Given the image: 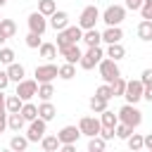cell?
<instances>
[{"label": "cell", "instance_id": "obj_36", "mask_svg": "<svg viewBox=\"0 0 152 152\" xmlns=\"http://www.w3.org/2000/svg\"><path fill=\"white\" fill-rule=\"evenodd\" d=\"M38 12H43L45 17H50L52 12H57V2L55 0H38Z\"/></svg>", "mask_w": 152, "mask_h": 152}, {"label": "cell", "instance_id": "obj_52", "mask_svg": "<svg viewBox=\"0 0 152 152\" xmlns=\"http://www.w3.org/2000/svg\"><path fill=\"white\" fill-rule=\"evenodd\" d=\"M0 19H2V14H0Z\"/></svg>", "mask_w": 152, "mask_h": 152}, {"label": "cell", "instance_id": "obj_51", "mask_svg": "<svg viewBox=\"0 0 152 152\" xmlns=\"http://www.w3.org/2000/svg\"><path fill=\"white\" fill-rule=\"evenodd\" d=\"M5 5H7V0H0V7H5Z\"/></svg>", "mask_w": 152, "mask_h": 152}, {"label": "cell", "instance_id": "obj_6", "mask_svg": "<svg viewBox=\"0 0 152 152\" xmlns=\"http://www.w3.org/2000/svg\"><path fill=\"white\" fill-rule=\"evenodd\" d=\"M102 19V12L95 7V5H86L81 10V17H78V26L86 31V28H95V24Z\"/></svg>", "mask_w": 152, "mask_h": 152}, {"label": "cell", "instance_id": "obj_42", "mask_svg": "<svg viewBox=\"0 0 152 152\" xmlns=\"http://www.w3.org/2000/svg\"><path fill=\"white\" fill-rule=\"evenodd\" d=\"M10 83H12V81H10V74H7V69H0V90H5Z\"/></svg>", "mask_w": 152, "mask_h": 152}, {"label": "cell", "instance_id": "obj_34", "mask_svg": "<svg viewBox=\"0 0 152 152\" xmlns=\"http://www.w3.org/2000/svg\"><path fill=\"white\" fill-rule=\"evenodd\" d=\"M52 95H55L52 83H38V97L40 100H52Z\"/></svg>", "mask_w": 152, "mask_h": 152}, {"label": "cell", "instance_id": "obj_38", "mask_svg": "<svg viewBox=\"0 0 152 152\" xmlns=\"http://www.w3.org/2000/svg\"><path fill=\"white\" fill-rule=\"evenodd\" d=\"M40 43H43V36H40V33H33V31L26 33V45H28L31 50H38Z\"/></svg>", "mask_w": 152, "mask_h": 152}, {"label": "cell", "instance_id": "obj_31", "mask_svg": "<svg viewBox=\"0 0 152 152\" xmlns=\"http://www.w3.org/2000/svg\"><path fill=\"white\" fill-rule=\"evenodd\" d=\"M74 76H76V64L64 62V64L59 66V78H62V81H71Z\"/></svg>", "mask_w": 152, "mask_h": 152}, {"label": "cell", "instance_id": "obj_29", "mask_svg": "<svg viewBox=\"0 0 152 152\" xmlns=\"http://www.w3.org/2000/svg\"><path fill=\"white\" fill-rule=\"evenodd\" d=\"M21 116H24L26 121H33V119H38V107H36L31 100H26V102H24V107H21Z\"/></svg>", "mask_w": 152, "mask_h": 152}, {"label": "cell", "instance_id": "obj_50", "mask_svg": "<svg viewBox=\"0 0 152 152\" xmlns=\"http://www.w3.org/2000/svg\"><path fill=\"white\" fill-rule=\"evenodd\" d=\"M5 40H7V36H5V33H2V28H0V48L5 45Z\"/></svg>", "mask_w": 152, "mask_h": 152}, {"label": "cell", "instance_id": "obj_27", "mask_svg": "<svg viewBox=\"0 0 152 152\" xmlns=\"http://www.w3.org/2000/svg\"><path fill=\"white\" fill-rule=\"evenodd\" d=\"M100 121H102L104 128H116V124H119V114H114L112 109H104V112L100 114Z\"/></svg>", "mask_w": 152, "mask_h": 152}, {"label": "cell", "instance_id": "obj_32", "mask_svg": "<svg viewBox=\"0 0 152 152\" xmlns=\"http://www.w3.org/2000/svg\"><path fill=\"white\" fill-rule=\"evenodd\" d=\"M5 107H7V112H21V107H24V100L14 93V95H7V102H5Z\"/></svg>", "mask_w": 152, "mask_h": 152}, {"label": "cell", "instance_id": "obj_15", "mask_svg": "<svg viewBox=\"0 0 152 152\" xmlns=\"http://www.w3.org/2000/svg\"><path fill=\"white\" fill-rule=\"evenodd\" d=\"M26 124H28V121L21 116V112H7V128H10L12 133H21Z\"/></svg>", "mask_w": 152, "mask_h": 152}, {"label": "cell", "instance_id": "obj_10", "mask_svg": "<svg viewBox=\"0 0 152 152\" xmlns=\"http://www.w3.org/2000/svg\"><path fill=\"white\" fill-rule=\"evenodd\" d=\"M17 95L26 102V100H33L38 95V81L36 78H21L17 83Z\"/></svg>", "mask_w": 152, "mask_h": 152}, {"label": "cell", "instance_id": "obj_16", "mask_svg": "<svg viewBox=\"0 0 152 152\" xmlns=\"http://www.w3.org/2000/svg\"><path fill=\"white\" fill-rule=\"evenodd\" d=\"M48 21H50V26H52L55 31H62V28L69 26V14H66L64 10H57V12H52V14L48 17Z\"/></svg>", "mask_w": 152, "mask_h": 152}, {"label": "cell", "instance_id": "obj_3", "mask_svg": "<svg viewBox=\"0 0 152 152\" xmlns=\"http://www.w3.org/2000/svg\"><path fill=\"white\" fill-rule=\"evenodd\" d=\"M83 40V28L76 24V26H66L62 31H57V48H66V45H74Z\"/></svg>", "mask_w": 152, "mask_h": 152}, {"label": "cell", "instance_id": "obj_14", "mask_svg": "<svg viewBox=\"0 0 152 152\" xmlns=\"http://www.w3.org/2000/svg\"><path fill=\"white\" fill-rule=\"evenodd\" d=\"M59 55L64 57V62H71V64H78L81 57H83V50L78 48V43L74 45H66V48H59Z\"/></svg>", "mask_w": 152, "mask_h": 152}, {"label": "cell", "instance_id": "obj_44", "mask_svg": "<svg viewBox=\"0 0 152 152\" xmlns=\"http://www.w3.org/2000/svg\"><path fill=\"white\" fill-rule=\"evenodd\" d=\"M140 81H142L145 86H150V83H152V69H142V74H140Z\"/></svg>", "mask_w": 152, "mask_h": 152}, {"label": "cell", "instance_id": "obj_46", "mask_svg": "<svg viewBox=\"0 0 152 152\" xmlns=\"http://www.w3.org/2000/svg\"><path fill=\"white\" fill-rule=\"evenodd\" d=\"M142 100L152 102V83H150V86H145V90H142Z\"/></svg>", "mask_w": 152, "mask_h": 152}, {"label": "cell", "instance_id": "obj_18", "mask_svg": "<svg viewBox=\"0 0 152 152\" xmlns=\"http://www.w3.org/2000/svg\"><path fill=\"white\" fill-rule=\"evenodd\" d=\"M38 116L45 119V121H52V119L57 116V107L52 104V100H40V104H38Z\"/></svg>", "mask_w": 152, "mask_h": 152}, {"label": "cell", "instance_id": "obj_41", "mask_svg": "<svg viewBox=\"0 0 152 152\" xmlns=\"http://www.w3.org/2000/svg\"><path fill=\"white\" fill-rule=\"evenodd\" d=\"M140 17L142 19H152V0H142V5H140Z\"/></svg>", "mask_w": 152, "mask_h": 152}, {"label": "cell", "instance_id": "obj_25", "mask_svg": "<svg viewBox=\"0 0 152 152\" xmlns=\"http://www.w3.org/2000/svg\"><path fill=\"white\" fill-rule=\"evenodd\" d=\"M40 147H43L45 152H57V150L62 147V142H59V138H57V135H43Z\"/></svg>", "mask_w": 152, "mask_h": 152}, {"label": "cell", "instance_id": "obj_43", "mask_svg": "<svg viewBox=\"0 0 152 152\" xmlns=\"http://www.w3.org/2000/svg\"><path fill=\"white\" fill-rule=\"evenodd\" d=\"M100 135H102V138H104V140L109 142V140H114V138H116V131H114V128H104V126H102Z\"/></svg>", "mask_w": 152, "mask_h": 152}, {"label": "cell", "instance_id": "obj_33", "mask_svg": "<svg viewBox=\"0 0 152 152\" xmlns=\"http://www.w3.org/2000/svg\"><path fill=\"white\" fill-rule=\"evenodd\" d=\"M126 78L124 76H119V78H114L112 81V93H114V97H124V93H126Z\"/></svg>", "mask_w": 152, "mask_h": 152}, {"label": "cell", "instance_id": "obj_22", "mask_svg": "<svg viewBox=\"0 0 152 152\" xmlns=\"http://www.w3.org/2000/svg\"><path fill=\"white\" fill-rule=\"evenodd\" d=\"M138 38L142 43H150L152 40V19H142L138 24Z\"/></svg>", "mask_w": 152, "mask_h": 152}, {"label": "cell", "instance_id": "obj_24", "mask_svg": "<svg viewBox=\"0 0 152 152\" xmlns=\"http://www.w3.org/2000/svg\"><path fill=\"white\" fill-rule=\"evenodd\" d=\"M83 43L90 48V45H100L102 43V33L97 31V28H86L83 31Z\"/></svg>", "mask_w": 152, "mask_h": 152}, {"label": "cell", "instance_id": "obj_28", "mask_svg": "<svg viewBox=\"0 0 152 152\" xmlns=\"http://www.w3.org/2000/svg\"><path fill=\"white\" fill-rule=\"evenodd\" d=\"M126 142H128V147H131L133 152H140V150H145V135H140V133H131Z\"/></svg>", "mask_w": 152, "mask_h": 152}, {"label": "cell", "instance_id": "obj_21", "mask_svg": "<svg viewBox=\"0 0 152 152\" xmlns=\"http://www.w3.org/2000/svg\"><path fill=\"white\" fill-rule=\"evenodd\" d=\"M28 145H31V140L26 135H21V133H17V135L10 138V150H14V152H24Z\"/></svg>", "mask_w": 152, "mask_h": 152}, {"label": "cell", "instance_id": "obj_23", "mask_svg": "<svg viewBox=\"0 0 152 152\" xmlns=\"http://www.w3.org/2000/svg\"><path fill=\"white\" fill-rule=\"evenodd\" d=\"M88 107H90L95 114H102L104 109H109V100H104V97H100V95H93V97L88 100Z\"/></svg>", "mask_w": 152, "mask_h": 152}, {"label": "cell", "instance_id": "obj_9", "mask_svg": "<svg viewBox=\"0 0 152 152\" xmlns=\"http://www.w3.org/2000/svg\"><path fill=\"white\" fill-rule=\"evenodd\" d=\"M48 133V121L45 119H33V121H28V128H26V138L31 140V142H40L43 140V135Z\"/></svg>", "mask_w": 152, "mask_h": 152}, {"label": "cell", "instance_id": "obj_40", "mask_svg": "<svg viewBox=\"0 0 152 152\" xmlns=\"http://www.w3.org/2000/svg\"><path fill=\"white\" fill-rule=\"evenodd\" d=\"M95 95H100V97H104V100H112V97H114V93H112V83H104V81H102V86H97Z\"/></svg>", "mask_w": 152, "mask_h": 152}, {"label": "cell", "instance_id": "obj_19", "mask_svg": "<svg viewBox=\"0 0 152 152\" xmlns=\"http://www.w3.org/2000/svg\"><path fill=\"white\" fill-rule=\"evenodd\" d=\"M57 52H59L57 43H40V48H38V55H40L45 62H52V59L57 57Z\"/></svg>", "mask_w": 152, "mask_h": 152}, {"label": "cell", "instance_id": "obj_17", "mask_svg": "<svg viewBox=\"0 0 152 152\" xmlns=\"http://www.w3.org/2000/svg\"><path fill=\"white\" fill-rule=\"evenodd\" d=\"M121 38H124L121 26H107V28L102 31V43H107V45H112V43H121Z\"/></svg>", "mask_w": 152, "mask_h": 152}, {"label": "cell", "instance_id": "obj_20", "mask_svg": "<svg viewBox=\"0 0 152 152\" xmlns=\"http://www.w3.org/2000/svg\"><path fill=\"white\" fill-rule=\"evenodd\" d=\"M7 74H10V81H12V83H19L21 78H26V69H24V64H19V62L7 64Z\"/></svg>", "mask_w": 152, "mask_h": 152}, {"label": "cell", "instance_id": "obj_1", "mask_svg": "<svg viewBox=\"0 0 152 152\" xmlns=\"http://www.w3.org/2000/svg\"><path fill=\"white\" fill-rule=\"evenodd\" d=\"M97 71H100V78L104 81V83H112L114 78H119L121 76V69H119V62L116 59H112V57H102V62L97 64Z\"/></svg>", "mask_w": 152, "mask_h": 152}, {"label": "cell", "instance_id": "obj_11", "mask_svg": "<svg viewBox=\"0 0 152 152\" xmlns=\"http://www.w3.org/2000/svg\"><path fill=\"white\" fill-rule=\"evenodd\" d=\"M142 90H145V83H142L140 78H133V81H128V83H126V93H124L126 102H131V104H138V102L142 100Z\"/></svg>", "mask_w": 152, "mask_h": 152}, {"label": "cell", "instance_id": "obj_37", "mask_svg": "<svg viewBox=\"0 0 152 152\" xmlns=\"http://www.w3.org/2000/svg\"><path fill=\"white\" fill-rule=\"evenodd\" d=\"M14 57H17V55H14V50H12V48H5V45L0 48V64H5V66H7V64H12V62H17Z\"/></svg>", "mask_w": 152, "mask_h": 152}, {"label": "cell", "instance_id": "obj_45", "mask_svg": "<svg viewBox=\"0 0 152 152\" xmlns=\"http://www.w3.org/2000/svg\"><path fill=\"white\" fill-rule=\"evenodd\" d=\"M124 5H126V10H133V12H138V10H140V5H142V0H126Z\"/></svg>", "mask_w": 152, "mask_h": 152}, {"label": "cell", "instance_id": "obj_4", "mask_svg": "<svg viewBox=\"0 0 152 152\" xmlns=\"http://www.w3.org/2000/svg\"><path fill=\"white\" fill-rule=\"evenodd\" d=\"M102 57H104V50H102L100 45H90V48L83 52V57H81L78 66H81V69H86V71H90V69H95V66L102 62Z\"/></svg>", "mask_w": 152, "mask_h": 152}, {"label": "cell", "instance_id": "obj_12", "mask_svg": "<svg viewBox=\"0 0 152 152\" xmlns=\"http://www.w3.org/2000/svg\"><path fill=\"white\" fill-rule=\"evenodd\" d=\"M26 24H28V31H33V33H45L48 31V26H50V21H48V17L43 14V12H31L28 14V19H26Z\"/></svg>", "mask_w": 152, "mask_h": 152}, {"label": "cell", "instance_id": "obj_7", "mask_svg": "<svg viewBox=\"0 0 152 152\" xmlns=\"http://www.w3.org/2000/svg\"><path fill=\"white\" fill-rule=\"evenodd\" d=\"M33 76H36V81H38V83H52V81L59 76V66H57V64H52V62L38 64V66H36V71H33Z\"/></svg>", "mask_w": 152, "mask_h": 152}, {"label": "cell", "instance_id": "obj_39", "mask_svg": "<svg viewBox=\"0 0 152 152\" xmlns=\"http://www.w3.org/2000/svg\"><path fill=\"white\" fill-rule=\"evenodd\" d=\"M114 131H116V138H119V140H128V135L133 133V128H131L128 124H124V121H119Z\"/></svg>", "mask_w": 152, "mask_h": 152}, {"label": "cell", "instance_id": "obj_13", "mask_svg": "<svg viewBox=\"0 0 152 152\" xmlns=\"http://www.w3.org/2000/svg\"><path fill=\"white\" fill-rule=\"evenodd\" d=\"M81 135H83V133H81V128H78V126H62V128H59V133H57V138H59V142H62V145H66V142H76Z\"/></svg>", "mask_w": 152, "mask_h": 152}, {"label": "cell", "instance_id": "obj_5", "mask_svg": "<svg viewBox=\"0 0 152 152\" xmlns=\"http://www.w3.org/2000/svg\"><path fill=\"white\" fill-rule=\"evenodd\" d=\"M124 19H126V5H109L102 12V21L107 26H121Z\"/></svg>", "mask_w": 152, "mask_h": 152}, {"label": "cell", "instance_id": "obj_8", "mask_svg": "<svg viewBox=\"0 0 152 152\" xmlns=\"http://www.w3.org/2000/svg\"><path fill=\"white\" fill-rule=\"evenodd\" d=\"M78 128H81V133H83L86 138H93V135H100L102 121H100L97 116H81V119H78Z\"/></svg>", "mask_w": 152, "mask_h": 152}, {"label": "cell", "instance_id": "obj_35", "mask_svg": "<svg viewBox=\"0 0 152 152\" xmlns=\"http://www.w3.org/2000/svg\"><path fill=\"white\" fill-rule=\"evenodd\" d=\"M0 28H2V33L7 36V38H12L14 33H17V24H14V19H0Z\"/></svg>", "mask_w": 152, "mask_h": 152}, {"label": "cell", "instance_id": "obj_47", "mask_svg": "<svg viewBox=\"0 0 152 152\" xmlns=\"http://www.w3.org/2000/svg\"><path fill=\"white\" fill-rule=\"evenodd\" d=\"M7 131V112H0V133Z\"/></svg>", "mask_w": 152, "mask_h": 152}, {"label": "cell", "instance_id": "obj_2", "mask_svg": "<svg viewBox=\"0 0 152 152\" xmlns=\"http://www.w3.org/2000/svg\"><path fill=\"white\" fill-rule=\"evenodd\" d=\"M116 114H119V121L128 124V126H131L133 131H135V128H138V126L142 124V112H140V109H138L135 104H131V102H126V104H124V107H121V109H119Z\"/></svg>", "mask_w": 152, "mask_h": 152}, {"label": "cell", "instance_id": "obj_49", "mask_svg": "<svg viewBox=\"0 0 152 152\" xmlns=\"http://www.w3.org/2000/svg\"><path fill=\"white\" fill-rule=\"evenodd\" d=\"M145 150H152V133L145 135Z\"/></svg>", "mask_w": 152, "mask_h": 152}, {"label": "cell", "instance_id": "obj_48", "mask_svg": "<svg viewBox=\"0 0 152 152\" xmlns=\"http://www.w3.org/2000/svg\"><path fill=\"white\" fill-rule=\"evenodd\" d=\"M5 102H7V95H5V90H0V112H7Z\"/></svg>", "mask_w": 152, "mask_h": 152}, {"label": "cell", "instance_id": "obj_30", "mask_svg": "<svg viewBox=\"0 0 152 152\" xmlns=\"http://www.w3.org/2000/svg\"><path fill=\"white\" fill-rule=\"evenodd\" d=\"M107 147V140L102 138V135H93V138H88V152H102Z\"/></svg>", "mask_w": 152, "mask_h": 152}, {"label": "cell", "instance_id": "obj_26", "mask_svg": "<svg viewBox=\"0 0 152 152\" xmlns=\"http://www.w3.org/2000/svg\"><path fill=\"white\" fill-rule=\"evenodd\" d=\"M107 57H112V59H124L126 57V48L121 45V43H112V45H107V52H104Z\"/></svg>", "mask_w": 152, "mask_h": 152}]
</instances>
